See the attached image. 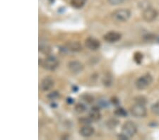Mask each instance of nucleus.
Segmentation results:
<instances>
[{
	"label": "nucleus",
	"instance_id": "b1692460",
	"mask_svg": "<svg viewBox=\"0 0 159 140\" xmlns=\"http://www.w3.org/2000/svg\"><path fill=\"white\" fill-rule=\"evenodd\" d=\"M82 98H83L84 101H85L86 102H87V103H91V102L93 101V98L90 95H88V94H85V95L82 96Z\"/></svg>",
	"mask_w": 159,
	"mask_h": 140
},
{
	"label": "nucleus",
	"instance_id": "20e7f679",
	"mask_svg": "<svg viewBox=\"0 0 159 140\" xmlns=\"http://www.w3.org/2000/svg\"><path fill=\"white\" fill-rule=\"evenodd\" d=\"M41 65L46 70L53 71L58 67L59 61L57 59L53 56H49L47 57L45 60H42Z\"/></svg>",
	"mask_w": 159,
	"mask_h": 140
},
{
	"label": "nucleus",
	"instance_id": "423d86ee",
	"mask_svg": "<svg viewBox=\"0 0 159 140\" xmlns=\"http://www.w3.org/2000/svg\"><path fill=\"white\" fill-rule=\"evenodd\" d=\"M158 16V12L155 9L149 6L143 9L142 13V17L143 20L147 22H151L156 19Z\"/></svg>",
	"mask_w": 159,
	"mask_h": 140
},
{
	"label": "nucleus",
	"instance_id": "0eeeda50",
	"mask_svg": "<svg viewBox=\"0 0 159 140\" xmlns=\"http://www.w3.org/2000/svg\"><path fill=\"white\" fill-rule=\"evenodd\" d=\"M122 35L117 31H110L105 34L103 36L104 40L107 43H116L121 39Z\"/></svg>",
	"mask_w": 159,
	"mask_h": 140
},
{
	"label": "nucleus",
	"instance_id": "4be33fe9",
	"mask_svg": "<svg viewBox=\"0 0 159 140\" xmlns=\"http://www.w3.org/2000/svg\"><path fill=\"white\" fill-rule=\"evenodd\" d=\"M59 97V93L57 91H53V92L49 93L48 95V98H50V100H54V99Z\"/></svg>",
	"mask_w": 159,
	"mask_h": 140
},
{
	"label": "nucleus",
	"instance_id": "f8f14e48",
	"mask_svg": "<svg viewBox=\"0 0 159 140\" xmlns=\"http://www.w3.org/2000/svg\"><path fill=\"white\" fill-rule=\"evenodd\" d=\"M79 133H80L81 136L84 137H91L94 133V128L93 127L90 126L89 124H88V125H84L81 128Z\"/></svg>",
	"mask_w": 159,
	"mask_h": 140
},
{
	"label": "nucleus",
	"instance_id": "a211bd4d",
	"mask_svg": "<svg viewBox=\"0 0 159 140\" xmlns=\"http://www.w3.org/2000/svg\"><path fill=\"white\" fill-rule=\"evenodd\" d=\"M75 110L79 113H83L86 111V106L83 103H77L75 106Z\"/></svg>",
	"mask_w": 159,
	"mask_h": 140
},
{
	"label": "nucleus",
	"instance_id": "dca6fc26",
	"mask_svg": "<svg viewBox=\"0 0 159 140\" xmlns=\"http://www.w3.org/2000/svg\"><path fill=\"white\" fill-rule=\"evenodd\" d=\"M119 124V120H117L115 118H110L108 120L106 121V126L109 129H114Z\"/></svg>",
	"mask_w": 159,
	"mask_h": 140
},
{
	"label": "nucleus",
	"instance_id": "aec40b11",
	"mask_svg": "<svg viewBox=\"0 0 159 140\" xmlns=\"http://www.w3.org/2000/svg\"><path fill=\"white\" fill-rule=\"evenodd\" d=\"M126 1L127 0H107L108 3L110 5H112V6H116V5L122 4Z\"/></svg>",
	"mask_w": 159,
	"mask_h": 140
},
{
	"label": "nucleus",
	"instance_id": "bb28decb",
	"mask_svg": "<svg viewBox=\"0 0 159 140\" xmlns=\"http://www.w3.org/2000/svg\"><path fill=\"white\" fill-rule=\"evenodd\" d=\"M66 101H67V103L69 104H72L74 103L73 98H67V100H66Z\"/></svg>",
	"mask_w": 159,
	"mask_h": 140
},
{
	"label": "nucleus",
	"instance_id": "5701e85b",
	"mask_svg": "<svg viewBox=\"0 0 159 140\" xmlns=\"http://www.w3.org/2000/svg\"><path fill=\"white\" fill-rule=\"evenodd\" d=\"M79 122H80V123L84 124V125H88L90 123H91V120L89 118H83L79 120Z\"/></svg>",
	"mask_w": 159,
	"mask_h": 140
},
{
	"label": "nucleus",
	"instance_id": "7ed1b4c3",
	"mask_svg": "<svg viewBox=\"0 0 159 140\" xmlns=\"http://www.w3.org/2000/svg\"><path fill=\"white\" fill-rule=\"evenodd\" d=\"M152 81V76L149 75V74H147V75L141 76V77H139L137 81H136V87L140 91L144 90V89L148 87V86L151 84Z\"/></svg>",
	"mask_w": 159,
	"mask_h": 140
},
{
	"label": "nucleus",
	"instance_id": "39448f33",
	"mask_svg": "<svg viewBox=\"0 0 159 140\" xmlns=\"http://www.w3.org/2000/svg\"><path fill=\"white\" fill-rule=\"evenodd\" d=\"M131 114L136 118H143L147 115V108L144 104L137 103L131 108Z\"/></svg>",
	"mask_w": 159,
	"mask_h": 140
},
{
	"label": "nucleus",
	"instance_id": "393cba45",
	"mask_svg": "<svg viewBox=\"0 0 159 140\" xmlns=\"http://www.w3.org/2000/svg\"><path fill=\"white\" fill-rule=\"evenodd\" d=\"M111 102H112V103L114 104L115 106H117L119 104V100L115 97H112L111 98Z\"/></svg>",
	"mask_w": 159,
	"mask_h": 140
},
{
	"label": "nucleus",
	"instance_id": "412c9836",
	"mask_svg": "<svg viewBox=\"0 0 159 140\" xmlns=\"http://www.w3.org/2000/svg\"><path fill=\"white\" fill-rule=\"evenodd\" d=\"M151 111H152L153 113L159 115V102L153 104L152 107H151Z\"/></svg>",
	"mask_w": 159,
	"mask_h": 140
},
{
	"label": "nucleus",
	"instance_id": "f03ea898",
	"mask_svg": "<svg viewBox=\"0 0 159 140\" xmlns=\"http://www.w3.org/2000/svg\"><path fill=\"white\" fill-rule=\"evenodd\" d=\"M137 132V127L132 121L125 122L122 127V133L128 138L135 135Z\"/></svg>",
	"mask_w": 159,
	"mask_h": 140
},
{
	"label": "nucleus",
	"instance_id": "4468645a",
	"mask_svg": "<svg viewBox=\"0 0 159 140\" xmlns=\"http://www.w3.org/2000/svg\"><path fill=\"white\" fill-rule=\"evenodd\" d=\"M87 0H71V5L75 9H81L85 5Z\"/></svg>",
	"mask_w": 159,
	"mask_h": 140
},
{
	"label": "nucleus",
	"instance_id": "f3484780",
	"mask_svg": "<svg viewBox=\"0 0 159 140\" xmlns=\"http://www.w3.org/2000/svg\"><path fill=\"white\" fill-rule=\"evenodd\" d=\"M115 115L116 116H118V117H122V118H124V117H126L127 113V111L125 110L123 108H117L116 110L114 112Z\"/></svg>",
	"mask_w": 159,
	"mask_h": 140
},
{
	"label": "nucleus",
	"instance_id": "a878e982",
	"mask_svg": "<svg viewBox=\"0 0 159 140\" xmlns=\"http://www.w3.org/2000/svg\"><path fill=\"white\" fill-rule=\"evenodd\" d=\"M155 37V35H151V34H149V35H146V36L144 37V38L145 39H147V40H149L150 39H151V40H153V38Z\"/></svg>",
	"mask_w": 159,
	"mask_h": 140
},
{
	"label": "nucleus",
	"instance_id": "ddd939ff",
	"mask_svg": "<svg viewBox=\"0 0 159 140\" xmlns=\"http://www.w3.org/2000/svg\"><path fill=\"white\" fill-rule=\"evenodd\" d=\"M67 49L72 52H79L82 49L81 45L79 42H71L66 45Z\"/></svg>",
	"mask_w": 159,
	"mask_h": 140
},
{
	"label": "nucleus",
	"instance_id": "f257e3e1",
	"mask_svg": "<svg viewBox=\"0 0 159 140\" xmlns=\"http://www.w3.org/2000/svg\"><path fill=\"white\" fill-rule=\"evenodd\" d=\"M131 16V11L127 9H120L115 11L112 14V17L115 21L119 22H125Z\"/></svg>",
	"mask_w": 159,
	"mask_h": 140
},
{
	"label": "nucleus",
	"instance_id": "9d476101",
	"mask_svg": "<svg viewBox=\"0 0 159 140\" xmlns=\"http://www.w3.org/2000/svg\"><path fill=\"white\" fill-rule=\"evenodd\" d=\"M54 84H55V83H54V80L52 79L50 76H47V77L43 79L41 81L40 88L43 91H47L50 90L54 86Z\"/></svg>",
	"mask_w": 159,
	"mask_h": 140
},
{
	"label": "nucleus",
	"instance_id": "2eb2a0df",
	"mask_svg": "<svg viewBox=\"0 0 159 140\" xmlns=\"http://www.w3.org/2000/svg\"><path fill=\"white\" fill-rule=\"evenodd\" d=\"M102 84L106 87H110L112 84V76L110 74H107L102 78Z\"/></svg>",
	"mask_w": 159,
	"mask_h": 140
},
{
	"label": "nucleus",
	"instance_id": "1a4fd4ad",
	"mask_svg": "<svg viewBox=\"0 0 159 140\" xmlns=\"http://www.w3.org/2000/svg\"><path fill=\"white\" fill-rule=\"evenodd\" d=\"M68 68L74 74H79L84 70V66L79 61H71L68 64Z\"/></svg>",
	"mask_w": 159,
	"mask_h": 140
},
{
	"label": "nucleus",
	"instance_id": "6e6552de",
	"mask_svg": "<svg viewBox=\"0 0 159 140\" xmlns=\"http://www.w3.org/2000/svg\"><path fill=\"white\" fill-rule=\"evenodd\" d=\"M85 45L87 48L91 50H97L101 46V43L93 37L87 38L85 40Z\"/></svg>",
	"mask_w": 159,
	"mask_h": 140
},
{
	"label": "nucleus",
	"instance_id": "6ab92c4d",
	"mask_svg": "<svg viewBox=\"0 0 159 140\" xmlns=\"http://www.w3.org/2000/svg\"><path fill=\"white\" fill-rule=\"evenodd\" d=\"M134 60L137 64H140L141 62H142V61L143 60V55L139 52L134 53Z\"/></svg>",
	"mask_w": 159,
	"mask_h": 140
},
{
	"label": "nucleus",
	"instance_id": "9b49d317",
	"mask_svg": "<svg viewBox=\"0 0 159 140\" xmlns=\"http://www.w3.org/2000/svg\"><path fill=\"white\" fill-rule=\"evenodd\" d=\"M89 118L91 120L92 122L98 121L101 119V113H100V108L98 106H93L91 109Z\"/></svg>",
	"mask_w": 159,
	"mask_h": 140
}]
</instances>
